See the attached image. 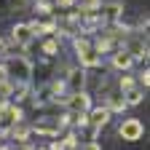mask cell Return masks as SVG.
<instances>
[{"mask_svg": "<svg viewBox=\"0 0 150 150\" xmlns=\"http://www.w3.org/2000/svg\"><path fill=\"white\" fill-rule=\"evenodd\" d=\"M121 137L123 139H129V142H134V139H139L142 137V123L137 121V118H129V121H123L121 123Z\"/></svg>", "mask_w": 150, "mask_h": 150, "instance_id": "obj_1", "label": "cell"}, {"mask_svg": "<svg viewBox=\"0 0 150 150\" xmlns=\"http://www.w3.org/2000/svg\"><path fill=\"white\" fill-rule=\"evenodd\" d=\"M107 118H110V110H107V107H102V110H94L91 115L86 118V123H91L94 129H99V126H105V123H107Z\"/></svg>", "mask_w": 150, "mask_h": 150, "instance_id": "obj_2", "label": "cell"}, {"mask_svg": "<svg viewBox=\"0 0 150 150\" xmlns=\"http://www.w3.org/2000/svg\"><path fill=\"white\" fill-rule=\"evenodd\" d=\"M30 35H32V30H30L27 24H22V27H16V30H13V40H16V43H27V40H30Z\"/></svg>", "mask_w": 150, "mask_h": 150, "instance_id": "obj_3", "label": "cell"}, {"mask_svg": "<svg viewBox=\"0 0 150 150\" xmlns=\"http://www.w3.org/2000/svg\"><path fill=\"white\" fill-rule=\"evenodd\" d=\"M70 107H72V110H86V107H88V97H86V94H72Z\"/></svg>", "mask_w": 150, "mask_h": 150, "instance_id": "obj_4", "label": "cell"}, {"mask_svg": "<svg viewBox=\"0 0 150 150\" xmlns=\"http://www.w3.org/2000/svg\"><path fill=\"white\" fill-rule=\"evenodd\" d=\"M129 64H131L129 51H118V54H115V67H129Z\"/></svg>", "mask_w": 150, "mask_h": 150, "instance_id": "obj_5", "label": "cell"}, {"mask_svg": "<svg viewBox=\"0 0 150 150\" xmlns=\"http://www.w3.org/2000/svg\"><path fill=\"white\" fill-rule=\"evenodd\" d=\"M81 59H83V64H88V67H91V64H97V62H99V56L94 54V51H88V48H86V51L81 54Z\"/></svg>", "mask_w": 150, "mask_h": 150, "instance_id": "obj_6", "label": "cell"}, {"mask_svg": "<svg viewBox=\"0 0 150 150\" xmlns=\"http://www.w3.org/2000/svg\"><path fill=\"white\" fill-rule=\"evenodd\" d=\"M126 97H129V99H126V105H137V102L142 99V94H139V91H129Z\"/></svg>", "mask_w": 150, "mask_h": 150, "instance_id": "obj_7", "label": "cell"}, {"mask_svg": "<svg viewBox=\"0 0 150 150\" xmlns=\"http://www.w3.org/2000/svg\"><path fill=\"white\" fill-rule=\"evenodd\" d=\"M131 86H134V81H131V78H121V88H131Z\"/></svg>", "mask_w": 150, "mask_h": 150, "instance_id": "obj_8", "label": "cell"}, {"mask_svg": "<svg viewBox=\"0 0 150 150\" xmlns=\"http://www.w3.org/2000/svg\"><path fill=\"white\" fill-rule=\"evenodd\" d=\"M43 51H46V54H54V51H56V43H54V40H51V43H46V48H43Z\"/></svg>", "mask_w": 150, "mask_h": 150, "instance_id": "obj_9", "label": "cell"}, {"mask_svg": "<svg viewBox=\"0 0 150 150\" xmlns=\"http://www.w3.org/2000/svg\"><path fill=\"white\" fill-rule=\"evenodd\" d=\"M56 3H59V6H70V3H72V0H56Z\"/></svg>", "mask_w": 150, "mask_h": 150, "instance_id": "obj_10", "label": "cell"}, {"mask_svg": "<svg viewBox=\"0 0 150 150\" xmlns=\"http://www.w3.org/2000/svg\"><path fill=\"white\" fill-rule=\"evenodd\" d=\"M0 54H6V46H3V40H0Z\"/></svg>", "mask_w": 150, "mask_h": 150, "instance_id": "obj_11", "label": "cell"}, {"mask_svg": "<svg viewBox=\"0 0 150 150\" xmlns=\"http://www.w3.org/2000/svg\"><path fill=\"white\" fill-rule=\"evenodd\" d=\"M38 150H48V147H38Z\"/></svg>", "mask_w": 150, "mask_h": 150, "instance_id": "obj_12", "label": "cell"}]
</instances>
